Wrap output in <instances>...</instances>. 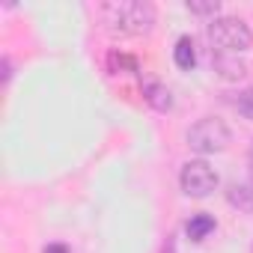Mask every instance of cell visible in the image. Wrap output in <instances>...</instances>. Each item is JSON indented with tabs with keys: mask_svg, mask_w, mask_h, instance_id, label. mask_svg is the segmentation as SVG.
<instances>
[{
	"mask_svg": "<svg viewBox=\"0 0 253 253\" xmlns=\"http://www.w3.org/2000/svg\"><path fill=\"white\" fill-rule=\"evenodd\" d=\"M98 15L116 36H146L155 27V9L143 0H110L98 6Z\"/></svg>",
	"mask_w": 253,
	"mask_h": 253,
	"instance_id": "6da1fadb",
	"label": "cell"
},
{
	"mask_svg": "<svg viewBox=\"0 0 253 253\" xmlns=\"http://www.w3.org/2000/svg\"><path fill=\"white\" fill-rule=\"evenodd\" d=\"M232 143V131L229 125L217 116H203L200 122H194L188 128V146L200 155H214L223 152Z\"/></svg>",
	"mask_w": 253,
	"mask_h": 253,
	"instance_id": "7a4b0ae2",
	"label": "cell"
},
{
	"mask_svg": "<svg viewBox=\"0 0 253 253\" xmlns=\"http://www.w3.org/2000/svg\"><path fill=\"white\" fill-rule=\"evenodd\" d=\"M209 39L214 48L226 51V54H241L250 48L253 42V33L250 27L241 21V18H232V15H220V18H211L209 24Z\"/></svg>",
	"mask_w": 253,
	"mask_h": 253,
	"instance_id": "3957f363",
	"label": "cell"
},
{
	"mask_svg": "<svg viewBox=\"0 0 253 253\" xmlns=\"http://www.w3.org/2000/svg\"><path fill=\"white\" fill-rule=\"evenodd\" d=\"M179 185L188 197H209L217 188V173L206 161H188L179 173Z\"/></svg>",
	"mask_w": 253,
	"mask_h": 253,
	"instance_id": "277c9868",
	"label": "cell"
},
{
	"mask_svg": "<svg viewBox=\"0 0 253 253\" xmlns=\"http://www.w3.org/2000/svg\"><path fill=\"white\" fill-rule=\"evenodd\" d=\"M143 98H146L158 113H167V110L173 107V92H170L164 84H158V81H146V84H143Z\"/></svg>",
	"mask_w": 253,
	"mask_h": 253,
	"instance_id": "5b68a950",
	"label": "cell"
},
{
	"mask_svg": "<svg viewBox=\"0 0 253 253\" xmlns=\"http://www.w3.org/2000/svg\"><path fill=\"white\" fill-rule=\"evenodd\" d=\"M226 200H229V206H235L238 211L253 214V182H235V185H229Z\"/></svg>",
	"mask_w": 253,
	"mask_h": 253,
	"instance_id": "8992f818",
	"label": "cell"
},
{
	"mask_svg": "<svg viewBox=\"0 0 253 253\" xmlns=\"http://www.w3.org/2000/svg\"><path fill=\"white\" fill-rule=\"evenodd\" d=\"M185 232L191 241H203L209 232H214V217L211 214H191V220L185 223Z\"/></svg>",
	"mask_w": 253,
	"mask_h": 253,
	"instance_id": "52a82bcc",
	"label": "cell"
},
{
	"mask_svg": "<svg viewBox=\"0 0 253 253\" xmlns=\"http://www.w3.org/2000/svg\"><path fill=\"white\" fill-rule=\"evenodd\" d=\"M173 60H176V66L185 69V72L197 63V51H194V39H191V36H182V39L176 42V48H173Z\"/></svg>",
	"mask_w": 253,
	"mask_h": 253,
	"instance_id": "ba28073f",
	"label": "cell"
},
{
	"mask_svg": "<svg viewBox=\"0 0 253 253\" xmlns=\"http://www.w3.org/2000/svg\"><path fill=\"white\" fill-rule=\"evenodd\" d=\"M214 69H217V75H223V78H241V75H247V72H244V63L226 60V57H217V60H214Z\"/></svg>",
	"mask_w": 253,
	"mask_h": 253,
	"instance_id": "9c48e42d",
	"label": "cell"
},
{
	"mask_svg": "<svg viewBox=\"0 0 253 253\" xmlns=\"http://www.w3.org/2000/svg\"><path fill=\"white\" fill-rule=\"evenodd\" d=\"M232 107H235L244 119L253 122V86H250V89H241V92L232 98Z\"/></svg>",
	"mask_w": 253,
	"mask_h": 253,
	"instance_id": "30bf717a",
	"label": "cell"
},
{
	"mask_svg": "<svg viewBox=\"0 0 253 253\" xmlns=\"http://www.w3.org/2000/svg\"><path fill=\"white\" fill-rule=\"evenodd\" d=\"M188 9H191L194 15H214V12L220 9V3H217V0H206V3H197V0H188Z\"/></svg>",
	"mask_w": 253,
	"mask_h": 253,
	"instance_id": "8fae6325",
	"label": "cell"
},
{
	"mask_svg": "<svg viewBox=\"0 0 253 253\" xmlns=\"http://www.w3.org/2000/svg\"><path fill=\"white\" fill-rule=\"evenodd\" d=\"M110 66L113 69H128V72H137V63L131 60V57H125V54H110Z\"/></svg>",
	"mask_w": 253,
	"mask_h": 253,
	"instance_id": "7c38bea8",
	"label": "cell"
},
{
	"mask_svg": "<svg viewBox=\"0 0 253 253\" xmlns=\"http://www.w3.org/2000/svg\"><path fill=\"white\" fill-rule=\"evenodd\" d=\"M12 78V63H9V57H3V84Z\"/></svg>",
	"mask_w": 253,
	"mask_h": 253,
	"instance_id": "4fadbf2b",
	"label": "cell"
},
{
	"mask_svg": "<svg viewBox=\"0 0 253 253\" xmlns=\"http://www.w3.org/2000/svg\"><path fill=\"white\" fill-rule=\"evenodd\" d=\"M45 253H69L63 244H51V247H45Z\"/></svg>",
	"mask_w": 253,
	"mask_h": 253,
	"instance_id": "5bb4252c",
	"label": "cell"
},
{
	"mask_svg": "<svg viewBox=\"0 0 253 253\" xmlns=\"http://www.w3.org/2000/svg\"><path fill=\"white\" fill-rule=\"evenodd\" d=\"M164 253H176V241H173V238H167V244H164Z\"/></svg>",
	"mask_w": 253,
	"mask_h": 253,
	"instance_id": "9a60e30c",
	"label": "cell"
},
{
	"mask_svg": "<svg viewBox=\"0 0 253 253\" xmlns=\"http://www.w3.org/2000/svg\"><path fill=\"white\" fill-rule=\"evenodd\" d=\"M247 167H250V176H253V143H250V152H247Z\"/></svg>",
	"mask_w": 253,
	"mask_h": 253,
	"instance_id": "2e32d148",
	"label": "cell"
}]
</instances>
